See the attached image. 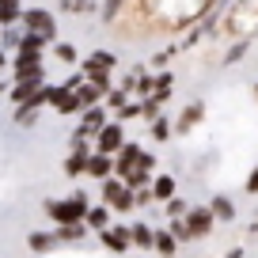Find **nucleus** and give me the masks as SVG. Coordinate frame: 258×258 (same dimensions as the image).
Returning <instances> with one entry per match:
<instances>
[{
	"label": "nucleus",
	"mask_w": 258,
	"mask_h": 258,
	"mask_svg": "<svg viewBox=\"0 0 258 258\" xmlns=\"http://www.w3.org/2000/svg\"><path fill=\"white\" fill-rule=\"evenodd\" d=\"M88 209H91L88 190H73L69 198H46V202H42V213H46L53 224H84Z\"/></svg>",
	"instance_id": "obj_1"
},
{
	"label": "nucleus",
	"mask_w": 258,
	"mask_h": 258,
	"mask_svg": "<svg viewBox=\"0 0 258 258\" xmlns=\"http://www.w3.org/2000/svg\"><path fill=\"white\" fill-rule=\"evenodd\" d=\"M99 205H106V209L114 213V217H133V190H129L121 178H106V182H99Z\"/></svg>",
	"instance_id": "obj_2"
},
{
	"label": "nucleus",
	"mask_w": 258,
	"mask_h": 258,
	"mask_svg": "<svg viewBox=\"0 0 258 258\" xmlns=\"http://www.w3.org/2000/svg\"><path fill=\"white\" fill-rule=\"evenodd\" d=\"M186 224V243H198V239H209L213 232H217V220H213L209 205H190L182 217Z\"/></svg>",
	"instance_id": "obj_3"
},
{
	"label": "nucleus",
	"mask_w": 258,
	"mask_h": 258,
	"mask_svg": "<svg viewBox=\"0 0 258 258\" xmlns=\"http://www.w3.org/2000/svg\"><path fill=\"white\" fill-rule=\"evenodd\" d=\"M121 145H125V125H121V121H114V118L99 129L95 137H91V152H103V156H118Z\"/></svg>",
	"instance_id": "obj_4"
},
{
	"label": "nucleus",
	"mask_w": 258,
	"mask_h": 258,
	"mask_svg": "<svg viewBox=\"0 0 258 258\" xmlns=\"http://www.w3.org/2000/svg\"><path fill=\"white\" fill-rule=\"evenodd\" d=\"M19 27L31 34H46L49 42L57 38V16L49 8H23V16H19Z\"/></svg>",
	"instance_id": "obj_5"
},
{
	"label": "nucleus",
	"mask_w": 258,
	"mask_h": 258,
	"mask_svg": "<svg viewBox=\"0 0 258 258\" xmlns=\"http://www.w3.org/2000/svg\"><path fill=\"white\" fill-rule=\"evenodd\" d=\"M49 110L53 114H61V118H76V114H80V103H76V91L69 88V84H49Z\"/></svg>",
	"instance_id": "obj_6"
},
{
	"label": "nucleus",
	"mask_w": 258,
	"mask_h": 258,
	"mask_svg": "<svg viewBox=\"0 0 258 258\" xmlns=\"http://www.w3.org/2000/svg\"><path fill=\"white\" fill-rule=\"evenodd\" d=\"M141 156H145V145H141V141H125V145H121V152L114 156V178H121V182H125V178L141 167Z\"/></svg>",
	"instance_id": "obj_7"
},
{
	"label": "nucleus",
	"mask_w": 258,
	"mask_h": 258,
	"mask_svg": "<svg viewBox=\"0 0 258 258\" xmlns=\"http://www.w3.org/2000/svg\"><path fill=\"white\" fill-rule=\"evenodd\" d=\"M95 239L103 243L110 254H125V250H133V243H129V224H125V220H114V224L103 228Z\"/></svg>",
	"instance_id": "obj_8"
},
{
	"label": "nucleus",
	"mask_w": 258,
	"mask_h": 258,
	"mask_svg": "<svg viewBox=\"0 0 258 258\" xmlns=\"http://www.w3.org/2000/svg\"><path fill=\"white\" fill-rule=\"evenodd\" d=\"M88 160H91V145H88V141L69 145V156H64V178H84Z\"/></svg>",
	"instance_id": "obj_9"
},
{
	"label": "nucleus",
	"mask_w": 258,
	"mask_h": 258,
	"mask_svg": "<svg viewBox=\"0 0 258 258\" xmlns=\"http://www.w3.org/2000/svg\"><path fill=\"white\" fill-rule=\"evenodd\" d=\"M118 69V53L114 49H91L88 57H80V73L91 76V73H114Z\"/></svg>",
	"instance_id": "obj_10"
},
{
	"label": "nucleus",
	"mask_w": 258,
	"mask_h": 258,
	"mask_svg": "<svg viewBox=\"0 0 258 258\" xmlns=\"http://www.w3.org/2000/svg\"><path fill=\"white\" fill-rule=\"evenodd\" d=\"M202 118H205V103L202 99H194V103H186L182 110H178V118H175V133H194V129L202 125Z\"/></svg>",
	"instance_id": "obj_11"
},
{
	"label": "nucleus",
	"mask_w": 258,
	"mask_h": 258,
	"mask_svg": "<svg viewBox=\"0 0 258 258\" xmlns=\"http://www.w3.org/2000/svg\"><path fill=\"white\" fill-rule=\"evenodd\" d=\"M129 243H133V250H152L156 228L148 220H129Z\"/></svg>",
	"instance_id": "obj_12"
},
{
	"label": "nucleus",
	"mask_w": 258,
	"mask_h": 258,
	"mask_svg": "<svg viewBox=\"0 0 258 258\" xmlns=\"http://www.w3.org/2000/svg\"><path fill=\"white\" fill-rule=\"evenodd\" d=\"M209 213H213L217 224H232V220L239 217V209H235V202L228 198V194H213L209 198Z\"/></svg>",
	"instance_id": "obj_13"
},
{
	"label": "nucleus",
	"mask_w": 258,
	"mask_h": 258,
	"mask_svg": "<svg viewBox=\"0 0 258 258\" xmlns=\"http://www.w3.org/2000/svg\"><path fill=\"white\" fill-rule=\"evenodd\" d=\"M84 178H95V182H106V178H114V156L91 152V160H88V171H84Z\"/></svg>",
	"instance_id": "obj_14"
},
{
	"label": "nucleus",
	"mask_w": 258,
	"mask_h": 258,
	"mask_svg": "<svg viewBox=\"0 0 258 258\" xmlns=\"http://www.w3.org/2000/svg\"><path fill=\"white\" fill-rule=\"evenodd\" d=\"M12 84H46V64H12L8 69Z\"/></svg>",
	"instance_id": "obj_15"
},
{
	"label": "nucleus",
	"mask_w": 258,
	"mask_h": 258,
	"mask_svg": "<svg viewBox=\"0 0 258 258\" xmlns=\"http://www.w3.org/2000/svg\"><path fill=\"white\" fill-rule=\"evenodd\" d=\"M148 190H152L156 205H167L171 198H175V194H178V178L163 171V175H156V178H152V186H148Z\"/></svg>",
	"instance_id": "obj_16"
},
{
	"label": "nucleus",
	"mask_w": 258,
	"mask_h": 258,
	"mask_svg": "<svg viewBox=\"0 0 258 258\" xmlns=\"http://www.w3.org/2000/svg\"><path fill=\"white\" fill-rule=\"evenodd\" d=\"M114 224V213L106 209V205H91L88 209V217H84V228H88V232H103V228H110Z\"/></svg>",
	"instance_id": "obj_17"
},
{
	"label": "nucleus",
	"mask_w": 258,
	"mask_h": 258,
	"mask_svg": "<svg viewBox=\"0 0 258 258\" xmlns=\"http://www.w3.org/2000/svg\"><path fill=\"white\" fill-rule=\"evenodd\" d=\"M57 243H53V232H42V228H34L31 235H27V250H31V258H42L49 254Z\"/></svg>",
	"instance_id": "obj_18"
},
{
	"label": "nucleus",
	"mask_w": 258,
	"mask_h": 258,
	"mask_svg": "<svg viewBox=\"0 0 258 258\" xmlns=\"http://www.w3.org/2000/svg\"><path fill=\"white\" fill-rule=\"evenodd\" d=\"M88 228L84 224H53V243H80V239H88Z\"/></svg>",
	"instance_id": "obj_19"
},
{
	"label": "nucleus",
	"mask_w": 258,
	"mask_h": 258,
	"mask_svg": "<svg viewBox=\"0 0 258 258\" xmlns=\"http://www.w3.org/2000/svg\"><path fill=\"white\" fill-rule=\"evenodd\" d=\"M152 254H160V258H175V254H178V243H175V235H171L167 228H156Z\"/></svg>",
	"instance_id": "obj_20"
},
{
	"label": "nucleus",
	"mask_w": 258,
	"mask_h": 258,
	"mask_svg": "<svg viewBox=\"0 0 258 258\" xmlns=\"http://www.w3.org/2000/svg\"><path fill=\"white\" fill-rule=\"evenodd\" d=\"M152 76H156V88H152V95H148V99H156V103H167L171 91H175V73H167V69H163V73H152Z\"/></svg>",
	"instance_id": "obj_21"
},
{
	"label": "nucleus",
	"mask_w": 258,
	"mask_h": 258,
	"mask_svg": "<svg viewBox=\"0 0 258 258\" xmlns=\"http://www.w3.org/2000/svg\"><path fill=\"white\" fill-rule=\"evenodd\" d=\"M129 99H133V95H129L125 88H118V84H114V88H110V91H106V95H103V106H106V114H110V118H114V114H118L121 106L129 103Z\"/></svg>",
	"instance_id": "obj_22"
},
{
	"label": "nucleus",
	"mask_w": 258,
	"mask_h": 258,
	"mask_svg": "<svg viewBox=\"0 0 258 258\" xmlns=\"http://www.w3.org/2000/svg\"><path fill=\"white\" fill-rule=\"evenodd\" d=\"M53 57L64 69H76V64H80V49H76L73 42H53Z\"/></svg>",
	"instance_id": "obj_23"
},
{
	"label": "nucleus",
	"mask_w": 258,
	"mask_h": 258,
	"mask_svg": "<svg viewBox=\"0 0 258 258\" xmlns=\"http://www.w3.org/2000/svg\"><path fill=\"white\" fill-rule=\"evenodd\" d=\"M148 137H152L156 145H163V141H171V137H175V121H171V118H163V114H160V118H156L152 125H148Z\"/></svg>",
	"instance_id": "obj_24"
},
{
	"label": "nucleus",
	"mask_w": 258,
	"mask_h": 258,
	"mask_svg": "<svg viewBox=\"0 0 258 258\" xmlns=\"http://www.w3.org/2000/svg\"><path fill=\"white\" fill-rule=\"evenodd\" d=\"M19 16H23L19 0H0V27H19Z\"/></svg>",
	"instance_id": "obj_25"
},
{
	"label": "nucleus",
	"mask_w": 258,
	"mask_h": 258,
	"mask_svg": "<svg viewBox=\"0 0 258 258\" xmlns=\"http://www.w3.org/2000/svg\"><path fill=\"white\" fill-rule=\"evenodd\" d=\"M38 106H34V103H23V106H16V118H12V121H16V125L19 129H31V125H38Z\"/></svg>",
	"instance_id": "obj_26"
},
{
	"label": "nucleus",
	"mask_w": 258,
	"mask_h": 258,
	"mask_svg": "<svg viewBox=\"0 0 258 258\" xmlns=\"http://www.w3.org/2000/svg\"><path fill=\"white\" fill-rule=\"evenodd\" d=\"M19 38H23V31H19V27H0V49H4L8 57L19 49Z\"/></svg>",
	"instance_id": "obj_27"
},
{
	"label": "nucleus",
	"mask_w": 258,
	"mask_h": 258,
	"mask_svg": "<svg viewBox=\"0 0 258 258\" xmlns=\"http://www.w3.org/2000/svg\"><path fill=\"white\" fill-rule=\"evenodd\" d=\"M250 49V34H243V38H235L232 42V49H228V57H224V64H235V61H243V53Z\"/></svg>",
	"instance_id": "obj_28"
},
{
	"label": "nucleus",
	"mask_w": 258,
	"mask_h": 258,
	"mask_svg": "<svg viewBox=\"0 0 258 258\" xmlns=\"http://www.w3.org/2000/svg\"><path fill=\"white\" fill-rule=\"evenodd\" d=\"M137 118H141V99H129V103L114 114V121H121V125H125V121H137Z\"/></svg>",
	"instance_id": "obj_29"
},
{
	"label": "nucleus",
	"mask_w": 258,
	"mask_h": 258,
	"mask_svg": "<svg viewBox=\"0 0 258 258\" xmlns=\"http://www.w3.org/2000/svg\"><path fill=\"white\" fill-rule=\"evenodd\" d=\"M160 114H163V103H156V99H141V121H148V125H152Z\"/></svg>",
	"instance_id": "obj_30"
},
{
	"label": "nucleus",
	"mask_w": 258,
	"mask_h": 258,
	"mask_svg": "<svg viewBox=\"0 0 258 258\" xmlns=\"http://www.w3.org/2000/svg\"><path fill=\"white\" fill-rule=\"evenodd\" d=\"M186 209H190V202H186V198H171L167 205H163V213H167V220H178V217H186Z\"/></svg>",
	"instance_id": "obj_31"
},
{
	"label": "nucleus",
	"mask_w": 258,
	"mask_h": 258,
	"mask_svg": "<svg viewBox=\"0 0 258 258\" xmlns=\"http://www.w3.org/2000/svg\"><path fill=\"white\" fill-rule=\"evenodd\" d=\"M133 209H156V198H152V190H148V186H145V190H133Z\"/></svg>",
	"instance_id": "obj_32"
},
{
	"label": "nucleus",
	"mask_w": 258,
	"mask_h": 258,
	"mask_svg": "<svg viewBox=\"0 0 258 258\" xmlns=\"http://www.w3.org/2000/svg\"><path fill=\"white\" fill-rule=\"evenodd\" d=\"M167 232L175 235V243H178V247L186 243V224H182V217H178V220H167Z\"/></svg>",
	"instance_id": "obj_33"
},
{
	"label": "nucleus",
	"mask_w": 258,
	"mask_h": 258,
	"mask_svg": "<svg viewBox=\"0 0 258 258\" xmlns=\"http://www.w3.org/2000/svg\"><path fill=\"white\" fill-rule=\"evenodd\" d=\"M243 190H247L250 198H258V163L247 171V178H243Z\"/></svg>",
	"instance_id": "obj_34"
},
{
	"label": "nucleus",
	"mask_w": 258,
	"mask_h": 258,
	"mask_svg": "<svg viewBox=\"0 0 258 258\" xmlns=\"http://www.w3.org/2000/svg\"><path fill=\"white\" fill-rule=\"evenodd\" d=\"M167 61H171V49H160L148 64H152V73H163V69H167Z\"/></svg>",
	"instance_id": "obj_35"
},
{
	"label": "nucleus",
	"mask_w": 258,
	"mask_h": 258,
	"mask_svg": "<svg viewBox=\"0 0 258 258\" xmlns=\"http://www.w3.org/2000/svg\"><path fill=\"white\" fill-rule=\"evenodd\" d=\"M8 69H12V57H8V53H4V49H0V76L8 73Z\"/></svg>",
	"instance_id": "obj_36"
},
{
	"label": "nucleus",
	"mask_w": 258,
	"mask_h": 258,
	"mask_svg": "<svg viewBox=\"0 0 258 258\" xmlns=\"http://www.w3.org/2000/svg\"><path fill=\"white\" fill-rule=\"evenodd\" d=\"M224 258H247V247H232V250H228Z\"/></svg>",
	"instance_id": "obj_37"
},
{
	"label": "nucleus",
	"mask_w": 258,
	"mask_h": 258,
	"mask_svg": "<svg viewBox=\"0 0 258 258\" xmlns=\"http://www.w3.org/2000/svg\"><path fill=\"white\" fill-rule=\"evenodd\" d=\"M8 88H12V80H4V76H0V95H4Z\"/></svg>",
	"instance_id": "obj_38"
},
{
	"label": "nucleus",
	"mask_w": 258,
	"mask_h": 258,
	"mask_svg": "<svg viewBox=\"0 0 258 258\" xmlns=\"http://www.w3.org/2000/svg\"><path fill=\"white\" fill-rule=\"evenodd\" d=\"M254 99H258V80H254Z\"/></svg>",
	"instance_id": "obj_39"
}]
</instances>
